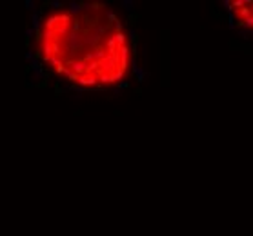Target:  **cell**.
<instances>
[{
  "label": "cell",
  "instance_id": "7a4b0ae2",
  "mask_svg": "<svg viewBox=\"0 0 253 236\" xmlns=\"http://www.w3.org/2000/svg\"><path fill=\"white\" fill-rule=\"evenodd\" d=\"M226 7L241 28L253 31V0H228Z\"/></svg>",
  "mask_w": 253,
  "mask_h": 236
},
{
  "label": "cell",
  "instance_id": "6da1fadb",
  "mask_svg": "<svg viewBox=\"0 0 253 236\" xmlns=\"http://www.w3.org/2000/svg\"><path fill=\"white\" fill-rule=\"evenodd\" d=\"M33 49L46 69L84 89L121 84L133 64L126 26L100 2H73L49 9L37 24Z\"/></svg>",
  "mask_w": 253,
  "mask_h": 236
}]
</instances>
